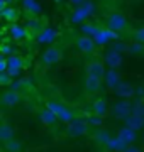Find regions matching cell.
Instances as JSON below:
<instances>
[{
	"mask_svg": "<svg viewBox=\"0 0 144 152\" xmlns=\"http://www.w3.org/2000/svg\"><path fill=\"white\" fill-rule=\"evenodd\" d=\"M105 26L112 31H115V32L122 34V32H127L129 31V20L126 14H122V12H110L105 19Z\"/></svg>",
	"mask_w": 144,
	"mask_h": 152,
	"instance_id": "obj_1",
	"label": "cell"
},
{
	"mask_svg": "<svg viewBox=\"0 0 144 152\" xmlns=\"http://www.w3.org/2000/svg\"><path fill=\"white\" fill-rule=\"evenodd\" d=\"M95 12H97V7H95L93 2H85L83 5L75 7V10H73V14H71V22L82 26V24H85L90 17L93 15Z\"/></svg>",
	"mask_w": 144,
	"mask_h": 152,
	"instance_id": "obj_2",
	"label": "cell"
},
{
	"mask_svg": "<svg viewBox=\"0 0 144 152\" xmlns=\"http://www.w3.org/2000/svg\"><path fill=\"white\" fill-rule=\"evenodd\" d=\"M63 59V49L58 44H51L44 49V53L41 54V63L44 66H54Z\"/></svg>",
	"mask_w": 144,
	"mask_h": 152,
	"instance_id": "obj_3",
	"label": "cell"
},
{
	"mask_svg": "<svg viewBox=\"0 0 144 152\" xmlns=\"http://www.w3.org/2000/svg\"><path fill=\"white\" fill-rule=\"evenodd\" d=\"M88 122L83 118H75L73 122L66 124L65 127V134L68 137H82V135H87L88 134Z\"/></svg>",
	"mask_w": 144,
	"mask_h": 152,
	"instance_id": "obj_4",
	"label": "cell"
},
{
	"mask_svg": "<svg viewBox=\"0 0 144 152\" xmlns=\"http://www.w3.org/2000/svg\"><path fill=\"white\" fill-rule=\"evenodd\" d=\"M110 113L117 120H126L129 115H132V102L131 100H119L112 105Z\"/></svg>",
	"mask_w": 144,
	"mask_h": 152,
	"instance_id": "obj_5",
	"label": "cell"
},
{
	"mask_svg": "<svg viewBox=\"0 0 144 152\" xmlns=\"http://www.w3.org/2000/svg\"><path fill=\"white\" fill-rule=\"evenodd\" d=\"M104 63L109 69H119L122 64H124V58H122V53L115 51V49H109L104 53Z\"/></svg>",
	"mask_w": 144,
	"mask_h": 152,
	"instance_id": "obj_6",
	"label": "cell"
},
{
	"mask_svg": "<svg viewBox=\"0 0 144 152\" xmlns=\"http://www.w3.org/2000/svg\"><path fill=\"white\" fill-rule=\"evenodd\" d=\"M75 46H76V49L82 53V54H93L95 49H97V42H95L93 37H88V36H80V37H76V41H75Z\"/></svg>",
	"mask_w": 144,
	"mask_h": 152,
	"instance_id": "obj_7",
	"label": "cell"
},
{
	"mask_svg": "<svg viewBox=\"0 0 144 152\" xmlns=\"http://www.w3.org/2000/svg\"><path fill=\"white\" fill-rule=\"evenodd\" d=\"M119 37H120V34L115 32V31H112L109 27H100L93 39L97 42V46H104V44L110 42V41H119Z\"/></svg>",
	"mask_w": 144,
	"mask_h": 152,
	"instance_id": "obj_8",
	"label": "cell"
},
{
	"mask_svg": "<svg viewBox=\"0 0 144 152\" xmlns=\"http://www.w3.org/2000/svg\"><path fill=\"white\" fill-rule=\"evenodd\" d=\"M7 64H9V68H7V73H9L12 78H17V76L22 73V68H24L22 56H19V54L9 56V58H7Z\"/></svg>",
	"mask_w": 144,
	"mask_h": 152,
	"instance_id": "obj_9",
	"label": "cell"
},
{
	"mask_svg": "<svg viewBox=\"0 0 144 152\" xmlns=\"http://www.w3.org/2000/svg\"><path fill=\"white\" fill-rule=\"evenodd\" d=\"M114 93H115V96L120 98V100H131V98L136 95V88L132 86V83L122 80L120 85H117V88L114 90Z\"/></svg>",
	"mask_w": 144,
	"mask_h": 152,
	"instance_id": "obj_10",
	"label": "cell"
},
{
	"mask_svg": "<svg viewBox=\"0 0 144 152\" xmlns=\"http://www.w3.org/2000/svg\"><path fill=\"white\" fill-rule=\"evenodd\" d=\"M105 63L100 59H90L87 63V75L97 76V78H104L105 76Z\"/></svg>",
	"mask_w": 144,
	"mask_h": 152,
	"instance_id": "obj_11",
	"label": "cell"
},
{
	"mask_svg": "<svg viewBox=\"0 0 144 152\" xmlns=\"http://www.w3.org/2000/svg\"><path fill=\"white\" fill-rule=\"evenodd\" d=\"M104 86H105L104 85V78H97V76L87 75V78H85V90H87V93L97 95V93L102 91Z\"/></svg>",
	"mask_w": 144,
	"mask_h": 152,
	"instance_id": "obj_12",
	"label": "cell"
},
{
	"mask_svg": "<svg viewBox=\"0 0 144 152\" xmlns=\"http://www.w3.org/2000/svg\"><path fill=\"white\" fill-rule=\"evenodd\" d=\"M2 105L4 107H9V108H12V107H15V105L21 103V100H22V96H21V93L15 91V90H5V91L2 93Z\"/></svg>",
	"mask_w": 144,
	"mask_h": 152,
	"instance_id": "obj_13",
	"label": "cell"
},
{
	"mask_svg": "<svg viewBox=\"0 0 144 152\" xmlns=\"http://www.w3.org/2000/svg\"><path fill=\"white\" fill-rule=\"evenodd\" d=\"M122 78H120V73H119V69H107L105 71V76H104V85H105V88H109V90H115L117 85H120Z\"/></svg>",
	"mask_w": 144,
	"mask_h": 152,
	"instance_id": "obj_14",
	"label": "cell"
},
{
	"mask_svg": "<svg viewBox=\"0 0 144 152\" xmlns=\"http://www.w3.org/2000/svg\"><path fill=\"white\" fill-rule=\"evenodd\" d=\"M56 37H58V31H56L54 27H43L41 31H39L37 34V42L39 44H53L56 41Z\"/></svg>",
	"mask_w": 144,
	"mask_h": 152,
	"instance_id": "obj_15",
	"label": "cell"
},
{
	"mask_svg": "<svg viewBox=\"0 0 144 152\" xmlns=\"http://www.w3.org/2000/svg\"><path fill=\"white\" fill-rule=\"evenodd\" d=\"M127 147H129L127 142H124L119 135H115V137H112L110 140L107 142L105 149L109 152H126V149H127Z\"/></svg>",
	"mask_w": 144,
	"mask_h": 152,
	"instance_id": "obj_16",
	"label": "cell"
},
{
	"mask_svg": "<svg viewBox=\"0 0 144 152\" xmlns=\"http://www.w3.org/2000/svg\"><path fill=\"white\" fill-rule=\"evenodd\" d=\"M37 117H39V120H41V122H43L46 127H53V125L58 122V117H56V113H54V112H51L48 107H44V108L39 110Z\"/></svg>",
	"mask_w": 144,
	"mask_h": 152,
	"instance_id": "obj_17",
	"label": "cell"
},
{
	"mask_svg": "<svg viewBox=\"0 0 144 152\" xmlns=\"http://www.w3.org/2000/svg\"><path fill=\"white\" fill-rule=\"evenodd\" d=\"M9 34L14 41H24L27 37V27H22L19 24H10L9 26Z\"/></svg>",
	"mask_w": 144,
	"mask_h": 152,
	"instance_id": "obj_18",
	"label": "cell"
},
{
	"mask_svg": "<svg viewBox=\"0 0 144 152\" xmlns=\"http://www.w3.org/2000/svg\"><path fill=\"white\" fill-rule=\"evenodd\" d=\"M117 135L120 137L124 142H127L129 145H134V142L137 140V132L132 130V129H129V127H122V129H119Z\"/></svg>",
	"mask_w": 144,
	"mask_h": 152,
	"instance_id": "obj_19",
	"label": "cell"
},
{
	"mask_svg": "<svg viewBox=\"0 0 144 152\" xmlns=\"http://www.w3.org/2000/svg\"><path fill=\"white\" fill-rule=\"evenodd\" d=\"M22 9L27 15H39L41 10H43L36 0H22Z\"/></svg>",
	"mask_w": 144,
	"mask_h": 152,
	"instance_id": "obj_20",
	"label": "cell"
},
{
	"mask_svg": "<svg viewBox=\"0 0 144 152\" xmlns=\"http://www.w3.org/2000/svg\"><path fill=\"white\" fill-rule=\"evenodd\" d=\"M124 122H126V127H129V129H132V130H136V132L144 129V118L136 117V115H129Z\"/></svg>",
	"mask_w": 144,
	"mask_h": 152,
	"instance_id": "obj_21",
	"label": "cell"
},
{
	"mask_svg": "<svg viewBox=\"0 0 144 152\" xmlns=\"http://www.w3.org/2000/svg\"><path fill=\"white\" fill-rule=\"evenodd\" d=\"M92 108H93V113L98 115V117H105L109 113V107H107L105 98H97L93 105H92Z\"/></svg>",
	"mask_w": 144,
	"mask_h": 152,
	"instance_id": "obj_22",
	"label": "cell"
},
{
	"mask_svg": "<svg viewBox=\"0 0 144 152\" xmlns=\"http://www.w3.org/2000/svg\"><path fill=\"white\" fill-rule=\"evenodd\" d=\"M12 139H15V132H14V129L7 122H4L0 125V140L5 144V142L12 140Z\"/></svg>",
	"mask_w": 144,
	"mask_h": 152,
	"instance_id": "obj_23",
	"label": "cell"
},
{
	"mask_svg": "<svg viewBox=\"0 0 144 152\" xmlns=\"http://www.w3.org/2000/svg\"><path fill=\"white\" fill-rule=\"evenodd\" d=\"M98 29H100V26H95L92 22H85V24L80 26L82 34H83V36H88V37H95V34L98 32Z\"/></svg>",
	"mask_w": 144,
	"mask_h": 152,
	"instance_id": "obj_24",
	"label": "cell"
},
{
	"mask_svg": "<svg viewBox=\"0 0 144 152\" xmlns=\"http://www.w3.org/2000/svg\"><path fill=\"white\" fill-rule=\"evenodd\" d=\"M2 17L5 22H10V24H15V20L19 19V10L14 9V7H7L5 10H2Z\"/></svg>",
	"mask_w": 144,
	"mask_h": 152,
	"instance_id": "obj_25",
	"label": "cell"
},
{
	"mask_svg": "<svg viewBox=\"0 0 144 152\" xmlns=\"http://www.w3.org/2000/svg\"><path fill=\"white\" fill-rule=\"evenodd\" d=\"M93 139H95L97 144H100V145L105 147L107 142L112 139V135H110V132H109V130H97V132H95V135H93Z\"/></svg>",
	"mask_w": 144,
	"mask_h": 152,
	"instance_id": "obj_26",
	"label": "cell"
},
{
	"mask_svg": "<svg viewBox=\"0 0 144 152\" xmlns=\"http://www.w3.org/2000/svg\"><path fill=\"white\" fill-rule=\"evenodd\" d=\"M127 54H144V44L143 42H137V41H134L127 46Z\"/></svg>",
	"mask_w": 144,
	"mask_h": 152,
	"instance_id": "obj_27",
	"label": "cell"
},
{
	"mask_svg": "<svg viewBox=\"0 0 144 152\" xmlns=\"http://www.w3.org/2000/svg\"><path fill=\"white\" fill-rule=\"evenodd\" d=\"M46 107H48V108H49L51 112H54L56 117H60V115L63 113V112H65V108H66L65 105L58 103V102H54V100H48V102H46Z\"/></svg>",
	"mask_w": 144,
	"mask_h": 152,
	"instance_id": "obj_28",
	"label": "cell"
},
{
	"mask_svg": "<svg viewBox=\"0 0 144 152\" xmlns=\"http://www.w3.org/2000/svg\"><path fill=\"white\" fill-rule=\"evenodd\" d=\"M4 149H5L7 152H21L22 145H21V142L17 140V139H12V140L4 144Z\"/></svg>",
	"mask_w": 144,
	"mask_h": 152,
	"instance_id": "obj_29",
	"label": "cell"
},
{
	"mask_svg": "<svg viewBox=\"0 0 144 152\" xmlns=\"http://www.w3.org/2000/svg\"><path fill=\"white\" fill-rule=\"evenodd\" d=\"M132 115L144 118V102L143 100H136L132 103Z\"/></svg>",
	"mask_w": 144,
	"mask_h": 152,
	"instance_id": "obj_30",
	"label": "cell"
},
{
	"mask_svg": "<svg viewBox=\"0 0 144 152\" xmlns=\"http://www.w3.org/2000/svg\"><path fill=\"white\" fill-rule=\"evenodd\" d=\"M87 122H88V125H92V127H100L102 125V122H104V117H98V115H90L88 118H87Z\"/></svg>",
	"mask_w": 144,
	"mask_h": 152,
	"instance_id": "obj_31",
	"label": "cell"
},
{
	"mask_svg": "<svg viewBox=\"0 0 144 152\" xmlns=\"http://www.w3.org/2000/svg\"><path fill=\"white\" fill-rule=\"evenodd\" d=\"M132 39L137 41V42H143L144 44V27H139L132 32Z\"/></svg>",
	"mask_w": 144,
	"mask_h": 152,
	"instance_id": "obj_32",
	"label": "cell"
},
{
	"mask_svg": "<svg viewBox=\"0 0 144 152\" xmlns=\"http://www.w3.org/2000/svg\"><path fill=\"white\" fill-rule=\"evenodd\" d=\"M12 81H14V78H12L9 73H0V83H2L4 86H10Z\"/></svg>",
	"mask_w": 144,
	"mask_h": 152,
	"instance_id": "obj_33",
	"label": "cell"
},
{
	"mask_svg": "<svg viewBox=\"0 0 144 152\" xmlns=\"http://www.w3.org/2000/svg\"><path fill=\"white\" fill-rule=\"evenodd\" d=\"M127 46L129 44H126V42H122V41H115V44L112 46V49H115V51H119V53H127Z\"/></svg>",
	"mask_w": 144,
	"mask_h": 152,
	"instance_id": "obj_34",
	"label": "cell"
},
{
	"mask_svg": "<svg viewBox=\"0 0 144 152\" xmlns=\"http://www.w3.org/2000/svg\"><path fill=\"white\" fill-rule=\"evenodd\" d=\"M85 2H88V0H70V4L75 7H80V5H83Z\"/></svg>",
	"mask_w": 144,
	"mask_h": 152,
	"instance_id": "obj_35",
	"label": "cell"
},
{
	"mask_svg": "<svg viewBox=\"0 0 144 152\" xmlns=\"http://www.w3.org/2000/svg\"><path fill=\"white\" fill-rule=\"evenodd\" d=\"M126 152H143L139 147H136V145H129L127 149H126Z\"/></svg>",
	"mask_w": 144,
	"mask_h": 152,
	"instance_id": "obj_36",
	"label": "cell"
},
{
	"mask_svg": "<svg viewBox=\"0 0 144 152\" xmlns=\"http://www.w3.org/2000/svg\"><path fill=\"white\" fill-rule=\"evenodd\" d=\"M143 93H144V90H143V88H136V95H139V96H141Z\"/></svg>",
	"mask_w": 144,
	"mask_h": 152,
	"instance_id": "obj_37",
	"label": "cell"
},
{
	"mask_svg": "<svg viewBox=\"0 0 144 152\" xmlns=\"http://www.w3.org/2000/svg\"><path fill=\"white\" fill-rule=\"evenodd\" d=\"M54 4H58V5H60V4H63V0H54Z\"/></svg>",
	"mask_w": 144,
	"mask_h": 152,
	"instance_id": "obj_38",
	"label": "cell"
},
{
	"mask_svg": "<svg viewBox=\"0 0 144 152\" xmlns=\"http://www.w3.org/2000/svg\"><path fill=\"white\" fill-rule=\"evenodd\" d=\"M143 140H144V135H143Z\"/></svg>",
	"mask_w": 144,
	"mask_h": 152,
	"instance_id": "obj_39",
	"label": "cell"
}]
</instances>
